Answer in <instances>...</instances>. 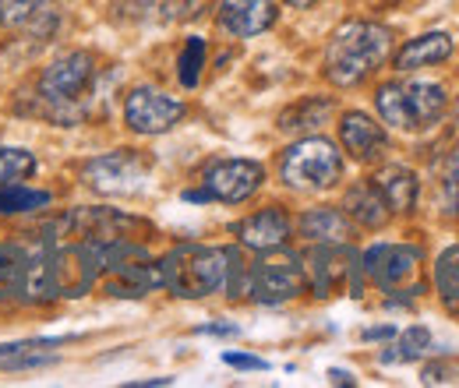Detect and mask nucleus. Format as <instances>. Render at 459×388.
<instances>
[{
    "mask_svg": "<svg viewBox=\"0 0 459 388\" xmlns=\"http://www.w3.org/2000/svg\"><path fill=\"white\" fill-rule=\"evenodd\" d=\"M202 67H205V39L202 36H191L184 43V50L177 56V78L184 89H195L198 78H202Z\"/></svg>",
    "mask_w": 459,
    "mask_h": 388,
    "instance_id": "obj_26",
    "label": "nucleus"
},
{
    "mask_svg": "<svg viewBox=\"0 0 459 388\" xmlns=\"http://www.w3.org/2000/svg\"><path fill=\"white\" fill-rule=\"evenodd\" d=\"M333 110H336L333 99H325V96H307V99L293 103V107L280 116V131H287V134L315 131V127H322V124L333 116Z\"/></svg>",
    "mask_w": 459,
    "mask_h": 388,
    "instance_id": "obj_22",
    "label": "nucleus"
},
{
    "mask_svg": "<svg viewBox=\"0 0 459 388\" xmlns=\"http://www.w3.org/2000/svg\"><path fill=\"white\" fill-rule=\"evenodd\" d=\"M36 173V156L25 149H0V187L4 184H18L25 177Z\"/></svg>",
    "mask_w": 459,
    "mask_h": 388,
    "instance_id": "obj_27",
    "label": "nucleus"
},
{
    "mask_svg": "<svg viewBox=\"0 0 459 388\" xmlns=\"http://www.w3.org/2000/svg\"><path fill=\"white\" fill-rule=\"evenodd\" d=\"M156 385H173V378H145V382H131L127 388H156Z\"/></svg>",
    "mask_w": 459,
    "mask_h": 388,
    "instance_id": "obj_34",
    "label": "nucleus"
},
{
    "mask_svg": "<svg viewBox=\"0 0 459 388\" xmlns=\"http://www.w3.org/2000/svg\"><path fill=\"white\" fill-rule=\"evenodd\" d=\"M375 107L382 124L396 131H428L446 116L449 96L438 82H385L375 92Z\"/></svg>",
    "mask_w": 459,
    "mask_h": 388,
    "instance_id": "obj_3",
    "label": "nucleus"
},
{
    "mask_svg": "<svg viewBox=\"0 0 459 388\" xmlns=\"http://www.w3.org/2000/svg\"><path fill=\"white\" fill-rule=\"evenodd\" d=\"M456 120H459V99H456Z\"/></svg>",
    "mask_w": 459,
    "mask_h": 388,
    "instance_id": "obj_36",
    "label": "nucleus"
},
{
    "mask_svg": "<svg viewBox=\"0 0 459 388\" xmlns=\"http://www.w3.org/2000/svg\"><path fill=\"white\" fill-rule=\"evenodd\" d=\"M276 18H280V11L273 0H220V11H216L220 29L233 39L262 36L276 25Z\"/></svg>",
    "mask_w": 459,
    "mask_h": 388,
    "instance_id": "obj_12",
    "label": "nucleus"
},
{
    "mask_svg": "<svg viewBox=\"0 0 459 388\" xmlns=\"http://www.w3.org/2000/svg\"><path fill=\"white\" fill-rule=\"evenodd\" d=\"M456 54V43L449 32H424L410 43H403L396 54V71H417V67H435L446 64Z\"/></svg>",
    "mask_w": 459,
    "mask_h": 388,
    "instance_id": "obj_16",
    "label": "nucleus"
},
{
    "mask_svg": "<svg viewBox=\"0 0 459 388\" xmlns=\"http://www.w3.org/2000/svg\"><path fill=\"white\" fill-rule=\"evenodd\" d=\"M290 7H297V11H307V7H315V4H322V0H287Z\"/></svg>",
    "mask_w": 459,
    "mask_h": 388,
    "instance_id": "obj_35",
    "label": "nucleus"
},
{
    "mask_svg": "<svg viewBox=\"0 0 459 388\" xmlns=\"http://www.w3.org/2000/svg\"><path fill=\"white\" fill-rule=\"evenodd\" d=\"M29 269H32V254L25 247H0V300H14V297H29Z\"/></svg>",
    "mask_w": 459,
    "mask_h": 388,
    "instance_id": "obj_21",
    "label": "nucleus"
},
{
    "mask_svg": "<svg viewBox=\"0 0 459 388\" xmlns=\"http://www.w3.org/2000/svg\"><path fill=\"white\" fill-rule=\"evenodd\" d=\"M57 346L64 339H22L0 346V371H36L57 364Z\"/></svg>",
    "mask_w": 459,
    "mask_h": 388,
    "instance_id": "obj_18",
    "label": "nucleus"
},
{
    "mask_svg": "<svg viewBox=\"0 0 459 388\" xmlns=\"http://www.w3.org/2000/svg\"><path fill=\"white\" fill-rule=\"evenodd\" d=\"M393 54V32L378 22H346L325 47V78L340 89L360 85Z\"/></svg>",
    "mask_w": 459,
    "mask_h": 388,
    "instance_id": "obj_2",
    "label": "nucleus"
},
{
    "mask_svg": "<svg viewBox=\"0 0 459 388\" xmlns=\"http://www.w3.org/2000/svg\"><path fill=\"white\" fill-rule=\"evenodd\" d=\"M198 335H240V329L237 325H202V329H195Z\"/></svg>",
    "mask_w": 459,
    "mask_h": 388,
    "instance_id": "obj_32",
    "label": "nucleus"
},
{
    "mask_svg": "<svg viewBox=\"0 0 459 388\" xmlns=\"http://www.w3.org/2000/svg\"><path fill=\"white\" fill-rule=\"evenodd\" d=\"M442 194H446V212L459 216V145L442 160Z\"/></svg>",
    "mask_w": 459,
    "mask_h": 388,
    "instance_id": "obj_28",
    "label": "nucleus"
},
{
    "mask_svg": "<svg viewBox=\"0 0 459 388\" xmlns=\"http://www.w3.org/2000/svg\"><path fill=\"white\" fill-rule=\"evenodd\" d=\"M262 180H265V169L255 160H216L202 177V191L209 202L240 205L262 187Z\"/></svg>",
    "mask_w": 459,
    "mask_h": 388,
    "instance_id": "obj_11",
    "label": "nucleus"
},
{
    "mask_svg": "<svg viewBox=\"0 0 459 388\" xmlns=\"http://www.w3.org/2000/svg\"><path fill=\"white\" fill-rule=\"evenodd\" d=\"M424 262L420 244H375L360 254V272L371 279L382 293H406L410 300L424 293V282H413Z\"/></svg>",
    "mask_w": 459,
    "mask_h": 388,
    "instance_id": "obj_6",
    "label": "nucleus"
},
{
    "mask_svg": "<svg viewBox=\"0 0 459 388\" xmlns=\"http://www.w3.org/2000/svg\"><path fill=\"white\" fill-rule=\"evenodd\" d=\"M50 194L47 191H29L22 184H4L0 187V216H18V212H36L47 209Z\"/></svg>",
    "mask_w": 459,
    "mask_h": 388,
    "instance_id": "obj_25",
    "label": "nucleus"
},
{
    "mask_svg": "<svg viewBox=\"0 0 459 388\" xmlns=\"http://www.w3.org/2000/svg\"><path fill=\"white\" fill-rule=\"evenodd\" d=\"M329 382H333V385H353V375H350V371H336V367H333V371H329Z\"/></svg>",
    "mask_w": 459,
    "mask_h": 388,
    "instance_id": "obj_33",
    "label": "nucleus"
},
{
    "mask_svg": "<svg viewBox=\"0 0 459 388\" xmlns=\"http://www.w3.org/2000/svg\"><path fill=\"white\" fill-rule=\"evenodd\" d=\"M396 335H400V342L389 346V349L378 357L382 364H413V360L428 357V349H431V332H428L424 325H410L406 332H396Z\"/></svg>",
    "mask_w": 459,
    "mask_h": 388,
    "instance_id": "obj_24",
    "label": "nucleus"
},
{
    "mask_svg": "<svg viewBox=\"0 0 459 388\" xmlns=\"http://www.w3.org/2000/svg\"><path fill=\"white\" fill-rule=\"evenodd\" d=\"M184 113H187V107L180 99H173L152 85H138L124 103V124L134 134H167L180 124Z\"/></svg>",
    "mask_w": 459,
    "mask_h": 388,
    "instance_id": "obj_10",
    "label": "nucleus"
},
{
    "mask_svg": "<svg viewBox=\"0 0 459 388\" xmlns=\"http://www.w3.org/2000/svg\"><path fill=\"white\" fill-rule=\"evenodd\" d=\"M233 233L240 237L244 247H251L258 254H273V251H283L287 247L290 233H293V222H290V216L283 209L269 205V209H262V212H255V216L237 222Z\"/></svg>",
    "mask_w": 459,
    "mask_h": 388,
    "instance_id": "obj_14",
    "label": "nucleus"
},
{
    "mask_svg": "<svg viewBox=\"0 0 459 388\" xmlns=\"http://www.w3.org/2000/svg\"><path fill=\"white\" fill-rule=\"evenodd\" d=\"M244 269L247 265L237 247H205V244H180L160 262L163 286L184 300H202L212 293L240 297Z\"/></svg>",
    "mask_w": 459,
    "mask_h": 388,
    "instance_id": "obj_1",
    "label": "nucleus"
},
{
    "mask_svg": "<svg viewBox=\"0 0 459 388\" xmlns=\"http://www.w3.org/2000/svg\"><path fill=\"white\" fill-rule=\"evenodd\" d=\"M300 233L311 240V244H346L353 237V220L346 216L343 209H307L300 216Z\"/></svg>",
    "mask_w": 459,
    "mask_h": 388,
    "instance_id": "obj_19",
    "label": "nucleus"
},
{
    "mask_svg": "<svg viewBox=\"0 0 459 388\" xmlns=\"http://www.w3.org/2000/svg\"><path fill=\"white\" fill-rule=\"evenodd\" d=\"M223 364L227 367H237V371H269V360L262 357H251V353H223Z\"/></svg>",
    "mask_w": 459,
    "mask_h": 388,
    "instance_id": "obj_29",
    "label": "nucleus"
},
{
    "mask_svg": "<svg viewBox=\"0 0 459 388\" xmlns=\"http://www.w3.org/2000/svg\"><path fill=\"white\" fill-rule=\"evenodd\" d=\"M57 0H0V25L11 32H32L47 39L57 32Z\"/></svg>",
    "mask_w": 459,
    "mask_h": 388,
    "instance_id": "obj_15",
    "label": "nucleus"
},
{
    "mask_svg": "<svg viewBox=\"0 0 459 388\" xmlns=\"http://www.w3.org/2000/svg\"><path fill=\"white\" fill-rule=\"evenodd\" d=\"M456 378V371L449 367V364H428L424 371H420V382L424 385H442V382H453Z\"/></svg>",
    "mask_w": 459,
    "mask_h": 388,
    "instance_id": "obj_30",
    "label": "nucleus"
},
{
    "mask_svg": "<svg viewBox=\"0 0 459 388\" xmlns=\"http://www.w3.org/2000/svg\"><path fill=\"white\" fill-rule=\"evenodd\" d=\"M283 184L304 194H318L340 184L343 177V156L329 138H300L293 142L280 160Z\"/></svg>",
    "mask_w": 459,
    "mask_h": 388,
    "instance_id": "obj_4",
    "label": "nucleus"
},
{
    "mask_svg": "<svg viewBox=\"0 0 459 388\" xmlns=\"http://www.w3.org/2000/svg\"><path fill=\"white\" fill-rule=\"evenodd\" d=\"M343 209H346V216L353 222H360L364 229H378V226H385V222L393 220V209L385 205V198H382V191L375 187V180H371V184H353V187L346 191Z\"/></svg>",
    "mask_w": 459,
    "mask_h": 388,
    "instance_id": "obj_20",
    "label": "nucleus"
},
{
    "mask_svg": "<svg viewBox=\"0 0 459 388\" xmlns=\"http://www.w3.org/2000/svg\"><path fill=\"white\" fill-rule=\"evenodd\" d=\"M435 293L449 311H459V244L446 247L435 262Z\"/></svg>",
    "mask_w": 459,
    "mask_h": 388,
    "instance_id": "obj_23",
    "label": "nucleus"
},
{
    "mask_svg": "<svg viewBox=\"0 0 459 388\" xmlns=\"http://www.w3.org/2000/svg\"><path fill=\"white\" fill-rule=\"evenodd\" d=\"M307 289V276H304V265L300 258H262L255 265L244 269L240 279V293H247L255 304H287L293 297H300Z\"/></svg>",
    "mask_w": 459,
    "mask_h": 388,
    "instance_id": "obj_8",
    "label": "nucleus"
},
{
    "mask_svg": "<svg viewBox=\"0 0 459 388\" xmlns=\"http://www.w3.org/2000/svg\"><path fill=\"white\" fill-rule=\"evenodd\" d=\"M396 332H400L396 325H378V329H364L360 339L364 342H378V339H396Z\"/></svg>",
    "mask_w": 459,
    "mask_h": 388,
    "instance_id": "obj_31",
    "label": "nucleus"
},
{
    "mask_svg": "<svg viewBox=\"0 0 459 388\" xmlns=\"http://www.w3.org/2000/svg\"><path fill=\"white\" fill-rule=\"evenodd\" d=\"M92 78H96V60H92V54H64L43 71V78H39V99L64 124L67 120H78Z\"/></svg>",
    "mask_w": 459,
    "mask_h": 388,
    "instance_id": "obj_5",
    "label": "nucleus"
},
{
    "mask_svg": "<svg viewBox=\"0 0 459 388\" xmlns=\"http://www.w3.org/2000/svg\"><path fill=\"white\" fill-rule=\"evenodd\" d=\"M340 142L357 163H375L389 152V131L364 110H350L340 120Z\"/></svg>",
    "mask_w": 459,
    "mask_h": 388,
    "instance_id": "obj_13",
    "label": "nucleus"
},
{
    "mask_svg": "<svg viewBox=\"0 0 459 388\" xmlns=\"http://www.w3.org/2000/svg\"><path fill=\"white\" fill-rule=\"evenodd\" d=\"M152 173V160L145 152H134V149H117V152H107V156H96L82 167V180L96 191V194H110V198H120V194H138L145 187Z\"/></svg>",
    "mask_w": 459,
    "mask_h": 388,
    "instance_id": "obj_7",
    "label": "nucleus"
},
{
    "mask_svg": "<svg viewBox=\"0 0 459 388\" xmlns=\"http://www.w3.org/2000/svg\"><path fill=\"white\" fill-rule=\"evenodd\" d=\"M375 187L382 191V198H385V205H389L393 212L410 216V212L417 209L420 180H417V173H413L410 167H400V163L382 167L378 169V177H375Z\"/></svg>",
    "mask_w": 459,
    "mask_h": 388,
    "instance_id": "obj_17",
    "label": "nucleus"
},
{
    "mask_svg": "<svg viewBox=\"0 0 459 388\" xmlns=\"http://www.w3.org/2000/svg\"><path fill=\"white\" fill-rule=\"evenodd\" d=\"M304 276L315 297H333L340 289L360 297V258L346 244H315L304 258Z\"/></svg>",
    "mask_w": 459,
    "mask_h": 388,
    "instance_id": "obj_9",
    "label": "nucleus"
}]
</instances>
